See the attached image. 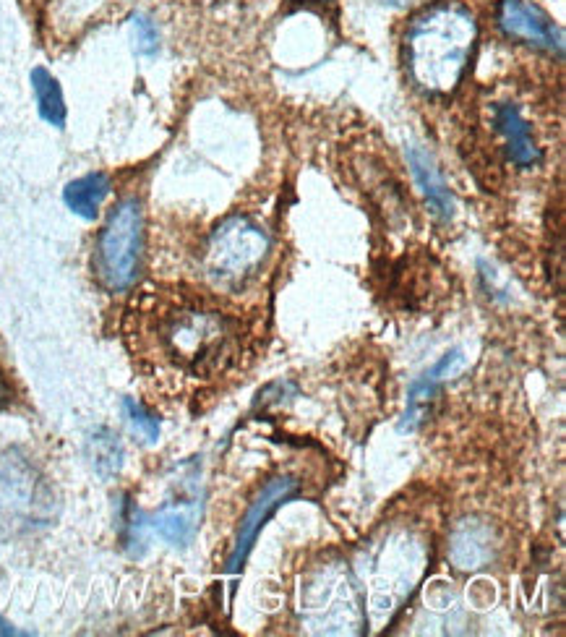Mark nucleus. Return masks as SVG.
<instances>
[{"label": "nucleus", "instance_id": "obj_1", "mask_svg": "<svg viewBox=\"0 0 566 637\" xmlns=\"http://www.w3.org/2000/svg\"><path fill=\"white\" fill-rule=\"evenodd\" d=\"M478 40V24L462 3H436L415 16L405 32L407 74L428 94H447L460 84Z\"/></svg>", "mask_w": 566, "mask_h": 637}, {"label": "nucleus", "instance_id": "obj_2", "mask_svg": "<svg viewBox=\"0 0 566 637\" xmlns=\"http://www.w3.org/2000/svg\"><path fill=\"white\" fill-rule=\"evenodd\" d=\"M147 298L144 322L170 361L199 376L222 369L233 348V324L220 311L180 296L165 298L157 293Z\"/></svg>", "mask_w": 566, "mask_h": 637}, {"label": "nucleus", "instance_id": "obj_3", "mask_svg": "<svg viewBox=\"0 0 566 637\" xmlns=\"http://www.w3.org/2000/svg\"><path fill=\"white\" fill-rule=\"evenodd\" d=\"M144 267V209L136 196L113 207L94 249V275L110 293L134 288Z\"/></svg>", "mask_w": 566, "mask_h": 637}, {"label": "nucleus", "instance_id": "obj_4", "mask_svg": "<svg viewBox=\"0 0 566 637\" xmlns=\"http://www.w3.org/2000/svg\"><path fill=\"white\" fill-rule=\"evenodd\" d=\"M269 254V235L248 217H227L212 230L204 249V269L222 288H240L259 272Z\"/></svg>", "mask_w": 566, "mask_h": 637}, {"label": "nucleus", "instance_id": "obj_5", "mask_svg": "<svg viewBox=\"0 0 566 637\" xmlns=\"http://www.w3.org/2000/svg\"><path fill=\"white\" fill-rule=\"evenodd\" d=\"M298 494L300 483L290 476H277L261 486V491L254 497V502L248 504L246 515L240 520L233 551H230V557H227V572H230V575H238V572L243 570V564H246L248 554L254 549L256 538H259L261 528L267 525L269 517L280 510L282 504L298 497Z\"/></svg>", "mask_w": 566, "mask_h": 637}, {"label": "nucleus", "instance_id": "obj_6", "mask_svg": "<svg viewBox=\"0 0 566 637\" xmlns=\"http://www.w3.org/2000/svg\"><path fill=\"white\" fill-rule=\"evenodd\" d=\"M501 32L525 45L540 47L548 53L564 55V32L553 24L551 16L530 0H501L499 6Z\"/></svg>", "mask_w": 566, "mask_h": 637}, {"label": "nucleus", "instance_id": "obj_7", "mask_svg": "<svg viewBox=\"0 0 566 637\" xmlns=\"http://www.w3.org/2000/svg\"><path fill=\"white\" fill-rule=\"evenodd\" d=\"M465 366V353L460 348L449 350L439 361L433 363L431 369L423 371V374L410 384L407 389V408H405V416H402L400 429L402 431H415L418 429V423L423 421L426 416L428 405L433 403V397L439 395L441 384L447 382L449 376H454L457 371Z\"/></svg>", "mask_w": 566, "mask_h": 637}, {"label": "nucleus", "instance_id": "obj_8", "mask_svg": "<svg viewBox=\"0 0 566 637\" xmlns=\"http://www.w3.org/2000/svg\"><path fill=\"white\" fill-rule=\"evenodd\" d=\"M40 491L34 473L24 465L3 463L0 465V520L3 523H21L34 520V512L40 507Z\"/></svg>", "mask_w": 566, "mask_h": 637}, {"label": "nucleus", "instance_id": "obj_9", "mask_svg": "<svg viewBox=\"0 0 566 637\" xmlns=\"http://www.w3.org/2000/svg\"><path fill=\"white\" fill-rule=\"evenodd\" d=\"M201 520V502L199 499H178V502L165 504L162 510L154 512L152 517H144V528L157 533L162 541L173 546H188L194 541Z\"/></svg>", "mask_w": 566, "mask_h": 637}, {"label": "nucleus", "instance_id": "obj_10", "mask_svg": "<svg viewBox=\"0 0 566 637\" xmlns=\"http://www.w3.org/2000/svg\"><path fill=\"white\" fill-rule=\"evenodd\" d=\"M407 162H410V170H413V178L415 183L420 186L423 196H426V202L431 204V209L441 220H452L454 215V196L449 191L447 181H444V175H441L439 165L433 160V155L428 149L418 147H407Z\"/></svg>", "mask_w": 566, "mask_h": 637}, {"label": "nucleus", "instance_id": "obj_11", "mask_svg": "<svg viewBox=\"0 0 566 637\" xmlns=\"http://www.w3.org/2000/svg\"><path fill=\"white\" fill-rule=\"evenodd\" d=\"M493 123H496V131L504 136V144H507V155L514 165L520 168H533L540 162V149L533 139V128L530 123L522 118V113L514 105H499L496 113H493Z\"/></svg>", "mask_w": 566, "mask_h": 637}, {"label": "nucleus", "instance_id": "obj_12", "mask_svg": "<svg viewBox=\"0 0 566 637\" xmlns=\"http://www.w3.org/2000/svg\"><path fill=\"white\" fill-rule=\"evenodd\" d=\"M449 557L460 570H480L493 559V533L488 525L465 520L454 530Z\"/></svg>", "mask_w": 566, "mask_h": 637}, {"label": "nucleus", "instance_id": "obj_13", "mask_svg": "<svg viewBox=\"0 0 566 637\" xmlns=\"http://www.w3.org/2000/svg\"><path fill=\"white\" fill-rule=\"evenodd\" d=\"M107 194H110V178L105 173H89L63 188V202L74 215L84 217V220H94L100 215V207L107 199Z\"/></svg>", "mask_w": 566, "mask_h": 637}, {"label": "nucleus", "instance_id": "obj_14", "mask_svg": "<svg viewBox=\"0 0 566 637\" xmlns=\"http://www.w3.org/2000/svg\"><path fill=\"white\" fill-rule=\"evenodd\" d=\"M87 457L92 463L94 473L102 478V481H110L123 470V460H126V452H123V442L118 439L113 429L100 426L94 429L87 439Z\"/></svg>", "mask_w": 566, "mask_h": 637}, {"label": "nucleus", "instance_id": "obj_15", "mask_svg": "<svg viewBox=\"0 0 566 637\" xmlns=\"http://www.w3.org/2000/svg\"><path fill=\"white\" fill-rule=\"evenodd\" d=\"M32 87L37 94V108H40L42 121L55 128L66 126V100H63V89H60L58 79L40 66L32 71Z\"/></svg>", "mask_w": 566, "mask_h": 637}, {"label": "nucleus", "instance_id": "obj_16", "mask_svg": "<svg viewBox=\"0 0 566 637\" xmlns=\"http://www.w3.org/2000/svg\"><path fill=\"white\" fill-rule=\"evenodd\" d=\"M123 410H126L128 423L134 426L136 434L147 444H154L160 439V418L149 413L141 403H136L134 397H123Z\"/></svg>", "mask_w": 566, "mask_h": 637}, {"label": "nucleus", "instance_id": "obj_17", "mask_svg": "<svg viewBox=\"0 0 566 637\" xmlns=\"http://www.w3.org/2000/svg\"><path fill=\"white\" fill-rule=\"evenodd\" d=\"M134 34H136V53L139 55H154L160 50V32L147 16H136L134 19Z\"/></svg>", "mask_w": 566, "mask_h": 637}, {"label": "nucleus", "instance_id": "obj_18", "mask_svg": "<svg viewBox=\"0 0 566 637\" xmlns=\"http://www.w3.org/2000/svg\"><path fill=\"white\" fill-rule=\"evenodd\" d=\"M0 635H21V632H19V630H14V627H11V624L3 622V619H0Z\"/></svg>", "mask_w": 566, "mask_h": 637}, {"label": "nucleus", "instance_id": "obj_19", "mask_svg": "<svg viewBox=\"0 0 566 637\" xmlns=\"http://www.w3.org/2000/svg\"><path fill=\"white\" fill-rule=\"evenodd\" d=\"M381 3H389V6H407V3H413V0H381Z\"/></svg>", "mask_w": 566, "mask_h": 637}, {"label": "nucleus", "instance_id": "obj_20", "mask_svg": "<svg viewBox=\"0 0 566 637\" xmlns=\"http://www.w3.org/2000/svg\"><path fill=\"white\" fill-rule=\"evenodd\" d=\"M0 403H3V384H0Z\"/></svg>", "mask_w": 566, "mask_h": 637}]
</instances>
